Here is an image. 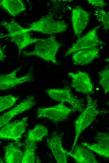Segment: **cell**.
<instances>
[{
    "label": "cell",
    "instance_id": "5b68a950",
    "mask_svg": "<svg viewBox=\"0 0 109 163\" xmlns=\"http://www.w3.org/2000/svg\"><path fill=\"white\" fill-rule=\"evenodd\" d=\"M74 112L72 108L67 107L61 102L53 107L38 108L36 118H47L55 123H57L64 120L70 114Z\"/></svg>",
    "mask_w": 109,
    "mask_h": 163
},
{
    "label": "cell",
    "instance_id": "cb8c5ba5",
    "mask_svg": "<svg viewBox=\"0 0 109 163\" xmlns=\"http://www.w3.org/2000/svg\"><path fill=\"white\" fill-rule=\"evenodd\" d=\"M17 100V97L12 95L0 97V112L12 106Z\"/></svg>",
    "mask_w": 109,
    "mask_h": 163
},
{
    "label": "cell",
    "instance_id": "d4e9b609",
    "mask_svg": "<svg viewBox=\"0 0 109 163\" xmlns=\"http://www.w3.org/2000/svg\"><path fill=\"white\" fill-rule=\"evenodd\" d=\"M95 139L98 142H104L109 144V134L105 133H99L95 138Z\"/></svg>",
    "mask_w": 109,
    "mask_h": 163
},
{
    "label": "cell",
    "instance_id": "e0dca14e",
    "mask_svg": "<svg viewBox=\"0 0 109 163\" xmlns=\"http://www.w3.org/2000/svg\"><path fill=\"white\" fill-rule=\"evenodd\" d=\"M23 154L14 144H8L5 149V161L8 163H22Z\"/></svg>",
    "mask_w": 109,
    "mask_h": 163
},
{
    "label": "cell",
    "instance_id": "52a82bcc",
    "mask_svg": "<svg viewBox=\"0 0 109 163\" xmlns=\"http://www.w3.org/2000/svg\"><path fill=\"white\" fill-rule=\"evenodd\" d=\"M27 119L28 117H25L20 120L6 124L0 130V138L12 139L19 143L25 132Z\"/></svg>",
    "mask_w": 109,
    "mask_h": 163
},
{
    "label": "cell",
    "instance_id": "2e32d148",
    "mask_svg": "<svg viewBox=\"0 0 109 163\" xmlns=\"http://www.w3.org/2000/svg\"><path fill=\"white\" fill-rule=\"evenodd\" d=\"M0 6L13 17H15L26 10L25 5L21 0H1Z\"/></svg>",
    "mask_w": 109,
    "mask_h": 163
},
{
    "label": "cell",
    "instance_id": "7c38bea8",
    "mask_svg": "<svg viewBox=\"0 0 109 163\" xmlns=\"http://www.w3.org/2000/svg\"><path fill=\"white\" fill-rule=\"evenodd\" d=\"M35 104L34 96L28 97L16 106L0 117V127L8 123L16 115L31 109Z\"/></svg>",
    "mask_w": 109,
    "mask_h": 163
},
{
    "label": "cell",
    "instance_id": "5bb4252c",
    "mask_svg": "<svg viewBox=\"0 0 109 163\" xmlns=\"http://www.w3.org/2000/svg\"><path fill=\"white\" fill-rule=\"evenodd\" d=\"M9 37L17 45L18 49L19 56L22 50L29 45L37 43L42 39L32 38L30 36L29 32L25 30L16 33L11 34H6L0 36V38Z\"/></svg>",
    "mask_w": 109,
    "mask_h": 163
},
{
    "label": "cell",
    "instance_id": "d6986e66",
    "mask_svg": "<svg viewBox=\"0 0 109 163\" xmlns=\"http://www.w3.org/2000/svg\"><path fill=\"white\" fill-rule=\"evenodd\" d=\"M81 144L82 145L101 156L107 158L109 157V144L104 142H98L93 144L86 143H82Z\"/></svg>",
    "mask_w": 109,
    "mask_h": 163
},
{
    "label": "cell",
    "instance_id": "6da1fadb",
    "mask_svg": "<svg viewBox=\"0 0 109 163\" xmlns=\"http://www.w3.org/2000/svg\"><path fill=\"white\" fill-rule=\"evenodd\" d=\"M62 44L57 41L54 36H51L45 39H42L36 43L33 50L23 52L22 54L26 56L34 55L44 60L58 64L56 55Z\"/></svg>",
    "mask_w": 109,
    "mask_h": 163
},
{
    "label": "cell",
    "instance_id": "30bf717a",
    "mask_svg": "<svg viewBox=\"0 0 109 163\" xmlns=\"http://www.w3.org/2000/svg\"><path fill=\"white\" fill-rule=\"evenodd\" d=\"M72 79L71 86L76 91L84 94L93 92V87L89 74L84 72L68 73Z\"/></svg>",
    "mask_w": 109,
    "mask_h": 163
},
{
    "label": "cell",
    "instance_id": "3957f363",
    "mask_svg": "<svg viewBox=\"0 0 109 163\" xmlns=\"http://www.w3.org/2000/svg\"><path fill=\"white\" fill-rule=\"evenodd\" d=\"M68 25L63 21L55 20L53 16L48 14L31 24L26 29L27 32L35 31L50 34L62 32L67 28Z\"/></svg>",
    "mask_w": 109,
    "mask_h": 163
},
{
    "label": "cell",
    "instance_id": "277c9868",
    "mask_svg": "<svg viewBox=\"0 0 109 163\" xmlns=\"http://www.w3.org/2000/svg\"><path fill=\"white\" fill-rule=\"evenodd\" d=\"M46 92L55 101L68 103L75 112H82L85 108L83 101L73 94L68 87L63 89H49Z\"/></svg>",
    "mask_w": 109,
    "mask_h": 163
},
{
    "label": "cell",
    "instance_id": "8992f818",
    "mask_svg": "<svg viewBox=\"0 0 109 163\" xmlns=\"http://www.w3.org/2000/svg\"><path fill=\"white\" fill-rule=\"evenodd\" d=\"M99 27L97 26L94 28L80 38L68 49L65 53V56H68L79 50L96 48L104 44L103 41L100 39L98 36L97 31Z\"/></svg>",
    "mask_w": 109,
    "mask_h": 163
},
{
    "label": "cell",
    "instance_id": "ffe728a7",
    "mask_svg": "<svg viewBox=\"0 0 109 163\" xmlns=\"http://www.w3.org/2000/svg\"><path fill=\"white\" fill-rule=\"evenodd\" d=\"M25 151L23 155V163H34L36 161L35 151L36 143L25 142Z\"/></svg>",
    "mask_w": 109,
    "mask_h": 163
},
{
    "label": "cell",
    "instance_id": "ac0fdd59",
    "mask_svg": "<svg viewBox=\"0 0 109 163\" xmlns=\"http://www.w3.org/2000/svg\"><path fill=\"white\" fill-rule=\"evenodd\" d=\"M47 129L42 125H38L29 131L25 142H35L40 141L48 134Z\"/></svg>",
    "mask_w": 109,
    "mask_h": 163
},
{
    "label": "cell",
    "instance_id": "603a6c76",
    "mask_svg": "<svg viewBox=\"0 0 109 163\" xmlns=\"http://www.w3.org/2000/svg\"><path fill=\"white\" fill-rule=\"evenodd\" d=\"M94 12V14L98 20L102 23L104 29L107 31L109 29V12L103 9H97Z\"/></svg>",
    "mask_w": 109,
    "mask_h": 163
},
{
    "label": "cell",
    "instance_id": "44dd1931",
    "mask_svg": "<svg viewBox=\"0 0 109 163\" xmlns=\"http://www.w3.org/2000/svg\"><path fill=\"white\" fill-rule=\"evenodd\" d=\"M99 83L103 89L105 93L109 91V68L107 65L98 72Z\"/></svg>",
    "mask_w": 109,
    "mask_h": 163
},
{
    "label": "cell",
    "instance_id": "4316f807",
    "mask_svg": "<svg viewBox=\"0 0 109 163\" xmlns=\"http://www.w3.org/2000/svg\"><path fill=\"white\" fill-rule=\"evenodd\" d=\"M4 57L3 52L1 48L0 47V62L4 59Z\"/></svg>",
    "mask_w": 109,
    "mask_h": 163
},
{
    "label": "cell",
    "instance_id": "9c48e42d",
    "mask_svg": "<svg viewBox=\"0 0 109 163\" xmlns=\"http://www.w3.org/2000/svg\"><path fill=\"white\" fill-rule=\"evenodd\" d=\"M63 136L62 134L54 133L46 140L48 146L58 163H67L68 155L62 145Z\"/></svg>",
    "mask_w": 109,
    "mask_h": 163
},
{
    "label": "cell",
    "instance_id": "7402d4cb",
    "mask_svg": "<svg viewBox=\"0 0 109 163\" xmlns=\"http://www.w3.org/2000/svg\"><path fill=\"white\" fill-rule=\"evenodd\" d=\"M0 24L6 29L9 34L23 31L26 29L22 27L14 20H11L9 22L2 21L0 22Z\"/></svg>",
    "mask_w": 109,
    "mask_h": 163
},
{
    "label": "cell",
    "instance_id": "484cf974",
    "mask_svg": "<svg viewBox=\"0 0 109 163\" xmlns=\"http://www.w3.org/2000/svg\"><path fill=\"white\" fill-rule=\"evenodd\" d=\"M88 3L94 7L102 8L107 6V4L104 0H88Z\"/></svg>",
    "mask_w": 109,
    "mask_h": 163
},
{
    "label": "cell",
    "instance_id": "7a4b0ae2",
    "mask_svg": "<svg viewBox=\"0 0 109 163\" xmlns=\"http://www.w3.org/2000/svg\"><path fill=\"white\" fill-rule=\"evenodd\" d=\"M86 99L87 106L75 122V135L70 151L74 150L82 132L91 124L98 114L104 112L98 108L96 100H93L89 95Z\"/></svg>",
    "mask_w": 109,
    "mask_h": 163
},
{
    "label": "cell",
    "instance_id": "9a60e30c",
    "mask_svg": "<svg viewBox=\"0 0 109 163\" xmlns=\"http://www.w3.org/2000/svg\"><path fill=\"white\" fill-rule=\"evenodd\" d=\"M99 52L97 47L79 50L72 55V61L75 65H87L98 57Z\"/></svg>",
    "mask_w": 109,
    "mask_h": 163
},
{
    "label": "cell",
    "instance_id": "83f0119b",
    "mask_svg": "<svg viewBox=\"0 0 109 163\" xmlns=\"http://www.w3.org/2000/svg\"><path fill=\"white\" fill-rule=\"evenodd\" d=\"M3 34H2L0 33V36H2L1 35H3Z\"/></svg>",
    "mask_w": 109,
    "mask_h": 163
},
{
    "label": "cell",
    "instance_id": "4fadbf2b",
    "mask_svg": "<svg viewBox=\"0 0 109 163\" xmlns=\"http://www.w3.org/2000/svg\"><path fill=\"white\" fill-rule=\"evenodd\" d=\"M66 152L68 155L73 158L76 163H99L92 152L83 145H76L72 151L68 152L66 150Z\"/></svg>",
    "mask_w": 109,
    "mask_h": 163
},
{
    "label": "cell",
    "instance_id": "ba28073f",
    "mask_svg": "<svg viewBox=\"0 0 109 163\" xmlns=\"http://www.w3.org/2000/svg\"><path fill=\"white\" fill-rule=\"evenodd\" d=\"M22 66L16 69L10 73L0 75V91L10 88L16 85L33 79V71L32 68L23 76L18 77L16 74Z\"/></svg>",
    "mask_w": 109,
    "mask_h": 163
},
{
    "label": "cell",
    "instance_id": "8fae6325",
    "mask_svg": "<svg viewBox=\"0 0 109 163\" xmlns=\"http://www.w3.org/2000/svg\"><path fill=\"white\" fill-rule=\"evenodd\" d=\"M90 13L77 6L72 10L71 21L75 34L80 35L88 24Z\"/></svg>",
    "mask_w": 109,
    "mask_h": 163
},
{
    "label": "cell",
    "instance_id": "f1b7e54d",
    "mask_svg": "<svg viewBox=\"0 0 109 163\" xmlns=\"http://www.w3.org/2000/svg\"><path fill=\"white\" fill-rule=\"evenodd\" d=\"M1 142H0V145H1Z\"/></svg>",
    "mask_w": 109,
    "mask_h": 163
}]
</instances>
